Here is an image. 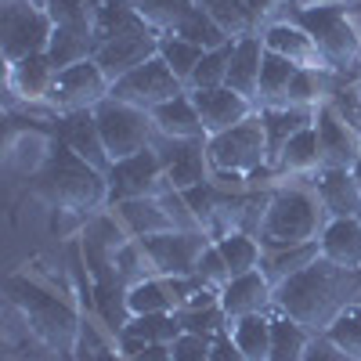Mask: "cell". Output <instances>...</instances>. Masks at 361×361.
<instances>
[{
    "mask_svg": "<svg viewBox=\"0 0 361 361\" xmlns=\"http://www.w3.org/2000/svg\"><path fill=\"white\" fill-rule=\"evenodd\" d=\"M354 304H361V271L340 267L325 257L275 289V311L304 325L311 336H322Z\"/></svg>",
    "mask_w": 361,
    "mask_h": 361,
    "instance_id": "6da1fadb",
    "label": "cell"
},
{
    "mask_svg": "<svg viewBox=\"0 0 361 361\" xmlns=\"http://www.w3.org/2000/svg\"><path fill=\"white\" fill-rule=\"evenodd\" d=\"M33 195L58 214L90 217L94 209H109V180L98 166H90L54 137L51 152L33 173Z\"/></svg>",
    "mask_w": 361,
    "mask_h": 361,
    "instance_id": "7a4b0ae2",
    "label": "cell"
},
{
    "mask_svg": "<svg viewBox=\"0 0 361 361\" xmlns=\"http://www.w3.org/2000/svg\"><path fill=\"white\" fill-rule=\"evenodd\" d=\"M8 300L18 307L22 322H25V333H33L44 347L58 350V354H69L80 343V314L66 304L62 296H54L51 289H44L40 282L15 275L8 279Z\"/></svg>",
    "mask_w": 361,
    "mask_h": 361,
    "instance_id": "3957f363",
    "label": "cell"
},
{
    "mask_svg": "<svg viewBox=\"0 0 361 361\" xmlns=\"http://www.w3.org/2000/svg\"><path fill=\"white\" fill-rule=\"evenodd\" d=\"M329 217L314 195V188H275L267 202L264 224L257 231L264 250H289V246H304V243H318L325 231Z\"/></svg>",
    "mask_w": 361,
    "mask_h": 361,
    "instance_id": "277c9868",
    "label": "cell"
},
{
    "mask_svg": "<svg viewBox=\"0 0 361 361\" xmlns=\"http://www.w3.org/2000/svg\"><path fill=\"white\" fill-rule=\"evenodd\" d=\"M314 37L325 66L347 83L361 80V33L350 22L347 8H293L289 15Z\"/></svg>",
    "mask_w": 361,
    "mask_h": 361,
    "instance_id": "5b68a950",
    "label": "cell"
},
{
    "mask_svg": "<svg viewBox=\"0 0 361 361\" xmlns=\"http://www.w3.org/2000/svg\"><path fill=\"white\" fill-rule=\"evenodd\" d=\"M94 119H98V130H102L105 152L112 163L130 159V156L145 152V148H152L156 134H159L152 123V112L127 105V102H116V98H105L94 109Z\"/></svg>",
    "mask_w": 361,
    "mask_h": 361,
    "instance_id": "8992f818",
    "label": "cell"
},
{
    "mask_svg": "<svg viewBox=\"0 0 361 361\" xmlns=\"http://www.w3.org/2000/svg\"><path fill=\"white\" fill-rule=\"evenodd\" d=\"M206 156L214 163V170L221 173H243L253 177L267 166V141H264V127H260V116H250L246 123H238L224 134L206 137Z\"/></svg>",
    "mask_w": 361,
    "mask_h": 361,
    "instance_id": "52a82bcc",
    "label": "cell"
},
{
    "mask_svg": "<svg viewBox=\"0 0 361 361\" xmlns=\"http://www.w3.org/2000/svg\"><path fill=\"white\" fill-rule=\"evenodd\" d=\"M54 37V22L44 8L15 0V4H0V51L4 62H18L29 54H47Z\"/></svg>",
    "mask_w": 361,
    "mask_h": 361,
    "instance_id": "ba28073f",
    "label": "cell"
},
{
    "mask_svg": "<svg viewBox=\"0 0 361 361\" xmlns=\"http://www.w3.org/2000/svg\"><path fill=\"white\" fill-rule=\"evenodd\" d=\"M109 94H112V80L102 73V66L94 58H83V62L58 73V80L51 87V98H47V112H54V116L94 112Z\"/></svg>",
    "mask_w": 361,
    "mask_h": 361,
    "instance_id": "9c48e42d",
    "label": "cell"
},
{
    "mask_svg": "<svg viewBox=\"0 0 361 361\" xmlns=\"http://www.w3.org/2000/svg\"><path fill=\"white\" fill-rule=\"evenodd\" d=\"M105 180H109V206L127 202V199H156V195L170 192L166 166L156 148H145V152H137L130 159L112 163Z\"/></svg>",
    "mask_w": 361,
    "mask_h": 361,
    "instance_id": "30bf717a",
    "label": "cell"
},
{
    "mask_svg": "<svg viewBox=\"0 0 361 361\" xmlns=\"http://www.w3.org/2000/svg\"><path fill=\"white\" fill-rule=\"evenodd\" d=\"M180 94H188V87L180 83V80L170 73V66L156 54V58H148L145 66H137L134 73H127L123 80H116L109 98L152 112V109H159V105H166V102H173V98H180Z\"/></svg>",
    "mask_w": 361,
    "mask_h": 361,
    "instance_id": "8fae6325",
    "label": "cell"
},
{
    "mask_svg": "<svg viewBox=\"0 0 361 361\" xmlns=\"http://www.w3.org/2000/svg\"><path fill=\"white\" fill-rule=\"evenodd\" d=\"M137 243L145 246L159 279H188L199 271V260L214 246V238L206 231H166V235L137 238Z\"/></svg>",
    "mask_w": 361,
    "mask_h": 361,
    "instance_id": "7c38bea8",
    "label": "cell"
},
{
    "mask_svg": "<svg viewBox=\"0 0 361 361\" xmlns=\"http://www.w3.org/2000/svg\"><path fill=\"white\" fill-rule=\"evenodd\" d=\"M156 152L166 166V180L173 192H188L199 185H209L214 177V163L206 156V137L202 141H170L163 134H156Z\"/></svg>",
    "mask_w": 361,
    "mask_h": 361,
    "instance_id": "4fadbf2b",
    "label": "cell"
},
{
    "mask_svg": "<svg viewBox=\"0 0 361 361\" xmlns=\"http://www.w3.org/2000/svg\"><path fill=\"white\" fill-rule=\"evenodd\" d=\"M314 134L322 148V170H354L361 163V137L333 112L329 102L314 109Z\"/></svg>",
    "mask_w": 361,
    "mask_h": 361,
    "instance_id": "5bb4252c",
    "label": "cell"
},
{
    "mask_svg": "<svg viewBox=\"0 0 361 361\" xmlns=\"http://www.w3.org/2000/svg\"><path fill=\"white\" fill-rule=\"evenodd\" d=\"M192 102H195V112L202 119V130L206 137L214 134H224L238 123H246L250 116H257V105L243 94H235L231 87H214V90H188Z\"/></svg>",
    "mask_w": 361,
    "mask_h": 361,
    "instance_id": "9a60e30c",
    "label": "cell"
},
{
    "mask_svg": "<svg viewBox=\"0 0 361 361\" xmlns=\"http://www.w3.org/2000/svg\"><path fill=\"white\" fill-rule=\"evenodd\" d=\"M311 188L325 209L329 221H361V188L354 170H318L311 177Z\"/></svg>",
    "mask_w": 361,
    "mask_h": 361,
    "instance_id": "2e32d148",
    "label": "cell"
},
{
    "mask_svg": "<svg viewBox=\"0 0 361 361\" xmlns=\"http://www.w3.org/2000/svg\"><path fill=\"white\" fill-rule=\"evenodd\" d=\"M159 40L163 33H156V29H148V33H137V37H119L112 44H102L94 51V62L102 66V73L116 83L123 80L127 73H134L137 66H145L148 58L159 54Z\"/></svg>",
    "mask_w": 361,
    "mask_h": 361,
    "instance_id": "e0dca14e",
    "label": "cell"
},
{
    "mask_svg": "<svg viewBox=\"0 0 361 361\" xmlns=\"http://www.w3.org/2000/svg\"><path fill=\"white\" fill-rule=\"evenodd\" d=\"M54 137L69 145L80 159H87L90 166H98L102 173H109L112 159L105 152V141L98 130L94 112H69V116H54Z\"/></svg>",
    "mask_w": 361,
    "mask_h": 361,
    "instance_id": "ac0fdd59",
    "label": "cell"
},
{
    "mask_svg": "<svg viewBox=\"0 0 361 361\" xmlns=\"http://www.w3.org/2000/svg\"><path fill=\"white\" fill-rule=\"evenodd\" d=\"M260 40H264V47L271 54H282L286 62H293L296 69H329L322 51H318V44H314V37L300 22H293V18L275 22ZM329 73H333V69H329Z\"/></svg>",
    "mask_w": 361,
    "mask_h": 361,
    "instance_id": "d6986e66",
    "label": "cell"
},
{
    "mask_svg": "<svg viewBox=\"0 0 361 361\" xmlns=\"http://www.w3.org/2000/svg\"><path fill=\"white\" fill-rule=\"evenodd\" d=\"M185 329H180L177 314H141L127 318V325L116 333V350L123 357H134L145 347H170Z\"/></svg>",
    "mask_w": 361,
    "mask_h": 361,
    "instance_id": "ffe728a7",
    "label": "cell"
},
{
    "mask_svg": "<svg viewBox=\"0 0 361 361\" xmlns=\"http://www.w3.org/2000/svg\"><path fill=\"white\" fill-rule=\"evenodd\" d=\"M221 307H224L228 322L246 318V314H271V311H275V286H271L260 271L238 275V279H231L224 286Z\"/></svg>",
    "mask_w": 361,
    "mask_h": 361,
    "instance_id": "44dd1931",
    "label": "cell"
},
{
    "mask_svg": "<svg viewBox=\"0 0 361 361\" xmlns=\"http://www.w3.org/2000/svg\"><path fill=\"white\" fill-rule=\"evenodd\" d=\"M54 80H58V69L47 54H29L8 66V90L29 105H47Z\"/></svg>",
    "mask_w": 361,
    "mask_h": 361,
    "instance_id": "7402d4cb",
    "label": "cell"
},
{
    "mask_svg": "<svg viewBox=\"0 0 361 361\" xmlns=\"http://www.w3.org/2000/svg\"><path fill=\"white\" fill-rule=\"evenodd\" d=\"M260 127H264V141H267V166L275 170L282 148L300 134L314 127V109H300V105H282V109H257Z\"/></svg>",
    "mask_w": 361,
    "mask_h": 361,
    "instance_id": "603a6c76",
    "label": "cell"
},
{
    "mask_svg": "<svg viewBox=\"0 0 361 361\" xmlns=\"http://www.w3.org/2000/svg\"><path fill=\"white\" fill-rule=\"evenodd\" d=\"M109 214L119 221L130 238H148V235H166V231H177L163 199H127V202H112Z\"/></svg>",
    "mask_w": 361,
    "mask_h": 361,
    "instance_id": "cb8c5ba5",
    "label": "cell"
},
{
    "mask_svg": "<svg viewBox=\"0 0 361 361\" xmlns=\"http://www.w3.org/2000/svg\"><path fill=\"white\" fill-rule=\"evenodd\" d=\"M264 40L260 37H243L235 40V51H231V66H228V83L235 94H243L257 105V90H260V66H264Z\"/></svg>",
    "mask_w": 361,
    "mask_h": 361,
    "instance_id": "d4e9b609",
    "label": "cell"
},
{
    "mask_svg": "<svg viewBox=\"0 0 361 361\" xmlns=\"http://www.w3.org/2000/svg\"><path fill=\"white\" fill-rule=\"evenodd\" d=\"M148 25L127 0H105L102 8H94V51L102 44H112L119 37H137V33H148Z\"/></svg>",
    "mask_w": 361,
    "mask_h": 361,
    "instance_id": "484cf974",
    "label": "cell"
},
{
    "mask_svg": "<svg viewBox=\"0 0 361 361\" xmlns=\"http://www.w3.org/2000/svg\"><path fill=\"white\" fill-rule=\"evenodd\" d=\"M152 123H156V130H159L163 137H170V141H202V137H206L192 94H180V98H173V102L152 109Z\"/></svg>",
    "mask_w": 361,
    "mask_h": 361,
    "instance_id": "4316f807",
    "label": "cell"
},
{
    "mask_svg": "<svg viewBox=\"0 0 361 361\" xmlns=\"http://www.w3.org/2000/svg\"><path fill=\"white\" fill-rule=\"evenodd\" d=\"M47 58L54 69L62 73L83 58H94V22H80V25H54V37L47 47Z\"/></svg>",
    "mask_w": 361,
    "mask_h": 361,
    "instance_id": "83f0119b",
    "label": "cell"
},
{
    "mask_svg": "<svg viewBox=\"0 0 361 361\" xmlns=\"http://www.w3.org/2000/svg\"><path fill=\"white\" fill-rule=\"evenodd\" d=\"M318 246L325 260L361 271V221H329Z\"/></svg>",
    "mask_w": 361,
    "mask_h": 361,
    "instance_id": "f1b7e54d",
    "label": "cell"
},
{
    "mask_svg": "<svg viewBox=\"0 0 361 361\" xmlns=\"http://www.w3.org/2000/svg\"><path fill=\"white\" fill-rule=\"evenodd\" d=\"M322 257V246L318 243H304V246H289V250H264V257H260V275L271 282V286H282L286 279H293V275H300L304 267H311L314 260Z\"/></svg>",
    "mask_w": 361,
    "mask_h": 361,
    "instance_id": "f546056e",
    "label": "cell"
},
{
    "mask_svg": "<svg viewBox=\"0 0 361 361\" xmlns=\"http://www.w3.org/2000/svg\"><path fill=\"white\" fill-rule=\"evenodd\" d=\"M296 66L286 62L282 54H264L260 66V90H257V109H282L289 105V87H293Z\"/></svg>",
    "mask_w": 361,
    "mask_h": 361,
    "instance_id": "4dcf8cb0",
    "label": "cell"
},
{
    "mask_svg": "<svg viewBox=\"0 0 361 361\" xmlns=\"http://www.w3.org/2000/svg\"><path fill=\"white\" fill-rule=\"evenodd\" d=\"M322 170V148H318V134L314 127L300 130L279 156L275 173H289V177H314Z\"/></svg>",
    "mask_w": 361,
    "mask_h": 361,
    "instance_id": "1f68e13d",
    "label": "cell"
},
{
    "mask_svg": "<svg viewBox=\"0 0 361 361\" xmlns=\"http://www.w3.org/2000/svg\"><path fill=\"white\" fill-rule=\"evenodd\" d=\"M311 340L314 336L304 325H296L293 318L271 311V357L267 361H304Z\"/></svg>",
    "mask_w": 361,
    "mask_h": 361,
    "instance_id": "d6a6232c",
    "label": "cell"
},
{
    "mask_svg": "<svg viewBox=\"0 0 361 361\" xmlns=\"http://www.w3.org/2000/svg\"><path fill=\"white\" fill-rule=\"evenodd\" d=\"M231 340L250 361H267L271 357V314H246L231 322Z\"/></svg>",
    "mask_w": 361,
    "mask_h": 361,
    "instance_id": "836d02e7",
    "label": "cell"
},
{
    "mask_svg": "<svg viewBox=\"0 0 361 361\" xmlns=\"http://www.w3.org/2000/svg\"><path fill=\"white\" fill-rule=\"evenodd\" d=\"M127 311H130V318H141V314H177L173 293H170L166 279H145V282L130 286L127 289Z\"/></svg>",
    "mask_w": 361,
    "mask_h": 361,
    "instance_id": "e575fe53",
    "label": "cell"
},
{
    "mask_svg": "<svg viewBox=\"0 0 361 361\" xmlns=\"http://www.w3.org/2000/svg\"><path fill=\"white\" fill-rule=\"evenodd\" d=\"M217 250H221V257H224L228 267H231V279L257 271V267H260V257H264L260 238H257V235H246V231H231V235H224L221 243H217Z\"/></svg>",
    "mask_w": 361,
    "mask_h": 361,
    "instance_id": "d590c367",
    "label": "cell"
},
{
    "mask_svg": "<svg viewBox=\"0 0 361 361\" xmlns=\"http://www.w3.org/2000/svg\"><path fill=\"white\" fill-rule=\"evenodd\" d=\"M127 4L156 29V33H173V29L185 22V15L195 8V0H127Z\"/></svg>",
    "mask_w": 361,
    "mask_h": 361,
    "instance_id": "8d00e7d4",
    "label": "cell"
},
{
    "mask_svg": "<svg viewBox=\"0 0 361 361\" xmlns=\"http://www.w3.org/2000/svg\"><path fill=\"white\" fill-rule=\"evenodd\" d=\"M173 37L188 40V44H195V47H202V51H217V47H224V44H235L202 8H192V11L185 15V22L173 29Z\"/></svg>",
    "mask_w": 361,
    "mask_h": 361,
    "instance_id": "74e56055",
    "label": "cell"
},
{
    "mask_svg": "<svg viewBox=\"0 0 361 361\" xmlns=\"http://www.w3.org/2000/svg\"><path fill=\"white\" fill-rule=\"evenodd\" d=\"M195 8H202L214 18L231 40L250 37V18H246V0H195Z\"/></svg>",
    "mask_w": 361,
    "mask_h": 361,
    "instance_id": "f35d334b",
    "label": "cell"
},
{
    "mask_svg": "<svg viewBox=\"0 0 361 361\" xmlns=\"http://www.w3.org/2000/svg\"><path fill=\"white\" fill-rule=\"evenodd\" d=\"M202 54H206L202 47L180 40V37H173V33H166V37L159 40V58L170 66V73L185 83V87H188V80H192V73H195V66H199Z\"/></svg>",
    "mask_w": 361,
    "mask_h": 361,
    "instance_id": "ab89813d",
    "label": "cell"
},
{
    "mask_svg": "<svg viewBox=\"0 0 361 361\" xmlns=\"http://www.w3.org/2000/svg\"><path fill=\"white\" fill-rule=\"evenodd\" d=\"M231 51L235 44H224L217 51H206L199 58V66L188 80V90H214V87H224L228 83V66H231Z\"/></svg>",
    "mask_w": 361,
    "mask_h": 361,
    "instance_id": "60d3db41",
    "label": "cell"
},
{
    "mask_svg": "<svg viewBox=\"0 0 361 361\" xmlns=\"http://www.w3.org/2000/svg\"><path fill=\"white\" fill-rule=\"evenodd\" d=\"M322 336L333 343V347H340L347 357L361 361V304H354L350 311H343Z\"/></svg>",
    "mask_w": 361,
    "mask_h": 361,
    "instance_id": "b9f144b4",
    "label": "cell"
},
{
    "mask_svg": "<svg viewBox=\"0 0 361 361\" xmlns=\"http://www.w3.org/2000/svg\"><path fill=\"white\" fill-rule=\"evenodd\" d=\"M177 318H180V329H185V333L209 336V340L231 329V322H228V314H224L221 304L217 307H202V311H177Z\"/></svg>",
    "mask_w": 361,
    "mask_h": 361,
    "instance_id": "7bdbcfd3",
    "label": "cell"
},
{
    "mask_svg": "<svg viewBox=\"0 0 361 361\" xmlns=\"http://www.w3.org/2000/svg\"><path fill=\"white\" fill-rule=\"evenodd\" d=\"M329 105H333V112L343 119V123L361 137V94H357V87L340 80V87L333 90V98H329Z\"/></svg>",
    "mask_w": 361,
    "mask_h": 361,
    "instance_id": "ee69618b",
    "label": "cell"
},
{
    "mask_svg": "<svg viewBox=\"0 0 361 361\" xmlns=\"http://www.w3.org/2000/svg\"><path fill=\"white\" fill-rule=\"evenodd\" d=\"M195 275L209 286V289H217V293H224V286L231 282V267H228V260L221 257V250H217V243L209 246L206 253H202V260H199V271Z\"/></svg>",
    "mask_w": 361,
    "mask_h": 361,
    "instance_id": "f6af8a7d",
    "label": "cell"
},
{
    "mask_svg": "<svg viewBox=\"0 0 361 361\" xmlns=\"http://www.w3.org/2000/svg\"><path fill=\"white\" fill-rule=\"evenodd\" d=\"M209 354H214V340H209V336L180 333L170 343V361H209Z\"/></svg>",
    "mask_w": 361,
    "mask_h": 361,
    "instance_id": "bcb514c9",
    "label": "cell"
},
{
    "mask_svg": "<svg viewBox=\"0 0 361 361\" xmlns=\"http://www.w3.org/2000/svg\"><path fill=\"white\" fill-rule=\"evenodd\" d=\"M286 8V0H246V18H250V37H264L275 15Z\"/></svg>",
    "mask_w": 361,
    "mask_h": 361,
    "instance_id": "7dc6e473",
    "label": "cell"
},
{
    "mask_svg": "<svg viewBox=\"0 0 361 361\" xmlns=\"http://www.w3.org/2000/svg\"><path fill=\"white\" fill-rule=\"evenodd\" d=\"M304 361H354V357H347L340 347H333L325 336H314L311 347H307V354H304Z\"/></svg>",
    "mask_w": 361,
    "mask_h": 361,
    "instance_id": "c3c4849f",
    "label": "cell"
},
{
    "mask_svg": "<svg viewBox=\"0 0 361 361\" xmlns=\"http://www.w3.org/2000/svg\"><path fill=\"white\" fill-rule=\"evenodd\" d=\"M209 361H250V357L235 347L231 333H221V336H214V354H209Z\"/></svg>",
    "mask_w": 361,
    "mask_h": 361,
    "instance_id": "681fc988",
    "label": "cell"
},
{
    "mask_svg": "<svg viewBox=\"0 0 361 361\" xmlns=\"http://www.w3.org/2000/svg\"><path fill=\"white\" fill-rule=\"evenodd\" d=\"M347 4H361V0H296V8H347Z\"/></svg>",
    "mask_w": 361,
    "mask_h": 361,
    "instance_id": "f907efd6",
    "label": "cell"
},
{
    "mask_svg": "<svg viewBox=\"0 0 361 361\" xmlns=\"http://www.w3.org/2000/svg\"><path fill=\"white\" fill-rule=\"evenodd\" d=\"M29 4H37V8H47V4H51V0H29Z\"/></svg>",
    "mask_w": 361,
    "mask_h": 361,
    "instance_id": "816d5d0a",
    "label": "cell"
},
{
    "mask_svg": "<svg viewBox=\"0 0 361 361\" xmlns=\"http://www.w3.org/2000/svg\"><path fill=\"white\" fill-rule=\"evenodd\" d=\"M354 177H357V188H361V163L354 166Z\"/></svg>",
    "mask_w": 361,
    "mask_h": 361,
    "instance_id": "f5cc1de1",
    "label": "cell"
},
{
    "mask_svg": "<svg viewBox=\"0 0 361 361\" xmlns=\"http://www.w3.org/2000/svg\"><path fill=\"white\" fill-rule=\"evenodd\" d=\"M87 4H90V8H102V4H105V0H87Z\"/></svg>",
    "mask_w": 361,
    "mask_h": 361,
    "instance_id": "db71d44e",
    "label": "cell"
},
{
    "mask_svg": "<svg viewBox=\"0 0 361 361\" xmlns=\"http://www.w3.org/2000/svg\"><path fill=\"white\" fill-rule=\"evenodd\" d=\"M354 87H357V94H361V80H357V83H354Z\"/></svg>",
    "mask_w": 361,
    "mask_h": 361,
    "instance_id": "11a10c76",
    "label": "cell"
}]
</instances>
